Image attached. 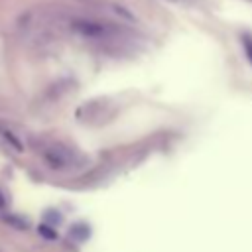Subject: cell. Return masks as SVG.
I'll return each mask as SVG.
<instances>
[{"label":"cell","instance_id":"6da1fadb","mask_svg":"<svg viewBox=\"0 0 252 252\" xmlns=\"http://www.w3.org/2000/svg\"><path fill=\"white\" fill-rule=\"evenodd\" d=\"M69 28L81 37H87L91 41H112L120 35L118 26L96 18H73L69 20Z\"/></svg>","mask_w":252,"mask_h":252},{"label":"cell","instance_id":"7a4b0ae2","mask_svg":"<svg viewBox=\"0 0 252 252\" xmlns=\"http://www.w3.org/2000/svg\"><path fill=\"white\" fill-rule=\"evenodd\" d=\"M43 159L51 169H69L77 165L79 156L61 144H53L43 150Z\"/></svg>","mask_w":252,"mask_h":252},{"label":"cell","instance_id":"3957f363","mask_svg":"<svg viewBox=\"0 0 252 252\" xmlns=\"http://www.w3.org/2000/svg\"><path fill=\"white\" fill-rule=\"evenodd\" d=\"M242 45H244V49L248 53V59L252 61V37H242Z\"/></svg>","mask_w":252,"mask_h":252},{"label":"cell","instance_id":"277c9868","mask_svg":"<svg viewBox=\"0 0 252 252\" xmlns=\"http://www.w3.org/2000/svg\"><path fill=\"white\" fill-rule=\"evenodd\" d=\"M6 205V199H4V195H2V191H0V209Z\"/></svg>","mask_w":252,"mask_h":252}]
</instances>
